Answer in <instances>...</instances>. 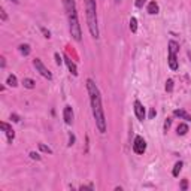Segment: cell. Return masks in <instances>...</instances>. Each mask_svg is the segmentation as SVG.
I'll list each match as a JSON object with an SVG mask.
<instances>
[{
  "mask_svg": "<svg viewBox=\"0 0 191 191\" xmlns=\"http://www.w3.org/2000/svg\"><path fill=\"white\" fill-rule=\"evenodd\" d=\"M54 57H55V63L60 66V64H61V61H63V60H61V57H60V54H55Z\"/></svg>",
  "mask_w": 191,
  "mask_h": 191,
  "instance_id": "4316f807",
  "label": "cell"
},
{
  "mask_svg": "<svg viewBox=\"0 0 191 191\" xmlns=\"http://www.w3.org/2000/svg\"><path fill=\"white\" fill-rule=\"evenodd\" d=\"M87 5V24L93 37H99V27H97V14H96V0H85Z\"/></svg>",
  "mask_w": 191,
  "mask_h": 191,
  "instance_id": "3957f363",
  "label": "cell"
},
{
  "mask_svg": "<svg viewBox=\"0 0 191 191\" xmlns=\"http://www.w3.org/2000/svg\"><path fill=\"white\" fill-rule=\"evenodd\" d=\"M30 157L33 158V160H41V155H39V154H36V152H33V151L30 152Z\"/></svg>",
  "mask_w": 191,
  "mask_h": 191,
  "instance_id": "d4e9b609",
  "label": "cell"
},
{
  "mask_svg": "<svg viewBox=\"0 0 191 191\" xmlns=\"http://www.w3.org/2000/svg\"><path fill=\"white\" fill-rule=\"evenodd\" d=\"M0 14H2V21H6V12L2 9V11H0Z\"/></svg>",
  "mask_w": 191,
  "mask_h": 191,
  "instance_id": "f546056e",
  "label": "cell"
},
{
  "mask_svg": "<svg viewBox=\"0 0 191 191\" xmlns=\"http://www.w3.org/2000/svg\"><path fill=\"white\" fill-rule=\"evenodd\" d=\"M0 60H2V67H5V64H6V61H5V57H2Z\"/></svg>",
  "mask_w": 191,
  "mask_h": 191,
  "instance_id": "1f68e13d",
  "label": "cell"
},
{
  "mask_svg": "<svg viewBox=\"0 0 191 191\" xmlns=\"http://www.w3.org/2000/svg\"><path fill=\"white\" fill-rule=\"evenodd\" d=\"M73 142H75V136L70 133V134H69V146H72V145H73Z\"/></svg>",
  "mask_w": 191,
  "mask_h": 191,
  "instance_id": "603a6c76",
  "label": "cell"
},
{
  "mask_svg": "<svg viewBox=\"0 0 191 191\" xmlns=\"http://www.w3.org/2000/svg\"><path fill=\"white\" fill-rule=\"evenodd\" d=\"M23 85H24L25 88L32 90V88H34V81L30 79V78H24V79H23Z\"/></svg>",
  "mask_w": 191,
  "mask_h": 191,
  "instance_id": "5bb4252c",
  "label": "cell"
},
{
  "mask_svg": "<svg viewBox=\"0 0 191 191\" xmlns=\"http://www.w3.org/2000/svg\"><path fill=\"white\" fill-rule=\"evenodd\" d=\"M170 123H172V119H170V118H167L166 123H164V130H166V132H167V128L170 127Z\"/></svg>",
  "mask_w": 191,
  "mask_h": 191,
  "instance_id": "83f0119b",
  "label": "cell"
},
{
  "mask_svg": "<svg viewBox=\"0 0 191 191\" xmlns=\"http://www.w3.org/2000/svg\"><path fill=\"white\" fill-rule=\"evenodd\" d=\"M173 90V81L172 79H167V82H166V91H172Z\"/></svg>",
  "mask_w": 191,
  "mask_h": 191,
  "instance_id": "44dd1931",
  "label": "cell"
},
{
  "mask_svg": "<svg viewBox=\"0 0 191 191\" xmlns=\"http://www.w3.org/2000/svg\"><path fill=\"white\" fill-rule=\"evenodd\" d=\"M148 14H151V15L158 14V5L155 2H151L150 5H148Z\"/></svg>",
  "mask_w": 191,
  "mask_h": 191,
  "instance_id": "7c38bea8",
  "label": "cell"
},
{
  "mask_svg": "<svg viewBox=\"0 0 191 191\" xmlns=\"http://www.w3.org/2000/svg\"><path fill=\"white\" fill-rule=\"evenodd\" d=\"M11 2H14V3H18V0H11Z\"/></svg>",
  "mask_w": 191,
  "mask_h": 191,
  "instance_id": "d6a6232c",
  "label": "cell"
},
{
  "mask_svg": "<svg viewBox=\"0 0 191 191\" xmlns=\"http://www.w3.org/2000/svg\"><path fill=\"white\" fill-rule=\"evenodd\" d=\"M2 128L5 130V133H6V137H8V142L9 143H12V141H14V137H15V133H14V130H12V127L9 124H6V123H2Z\"/></svg>",
  "mask_w": 191,
  "mask_h": 191,
  "instance_id": "ba28073f",
  "label": "cell"
},
{
  "mask_svg": "<svg viewBox=\"0 0 191 191\" xmlns=\"http://www.w3.org/2000/svg\"><path fill=\"white\" fill-rule=\"evenodd\" d=\"M33 64H34V67H36V70L41 73L43 78H46V79H51L52 78V75H51V72L45 67V64L42 63V60L41 58H34L33 60Z\"/></svg>",
  "mask_w": 191,
  "mask_h": 191,
  "instance_id": "277c9868",
  "label": "cell"
},
{
  "mask_svg": "<svg viewBox=\"0 0 191 191\" xmlns=\"http://www.w3.org/2000/svg\"><path fill=\"white\" fill-rule=\"evenodd\" d=\"M87 90H88L90 100H91V109L94 119H96V125H97L100 133H106V118H105V112H103V108H102L100 91L93 79L87 81Z\"/></svg>",
  "mask_w": 191,
  "mask_h": 191,
  "instance_id": "6da1fadb",
  "label": "cell"
},
{
  "mask_svg": "<svg viewBox=\"0 0 191 191\" xmlns=\"http://www.w3.org/2000/svg\"><path fill=\"white\" fill-rule=\"evenodd\" d=\"M169 66L172 70L178 69V58H176V52H170L169 51Z\"/></svg>",
  "mask_w": 191,
  "mask_h": 191,
  "instance_id": "9c48e42d",
  "label": "cell"
},
{
  "mask_svg": "<svg viewBox=\"0 0 191 191\" xmlns=\"http://www.w3.org/2000/svg\"><path fill=\"white\" fill-rule=\"evenodd\" d=\"M134 114L137 116V119H141V121L145 119V108H143V105H142L139 100L134 102Z\"/></svg>",
  "mask_w": 191,
  "mask_h": 191,
  "instance_id": "8992f818",
  "label": "cell"
},
{
  "mask_svg": "<svg viewBox=\"0 0 191 191\" xmlns=\"http://www.w3.org/2000/svg\"><path fill=\"white\" fill-rule=\"evenodd\" d=\"M130 30H132V33H136V30H137V20L134 17L130 18Z\"/></svg>",
  "mask_w": 191,
  "mask_h": 191,
  "instance_id": "e0dca14e",
  "label": "cell"
},
{
  "mask_svg": "<svg viewBox=\"0 0 191 191\" xmlns=\"http://www.w3.org/2000/svg\"><path fill=\"white\" fill-rule=\"evenodd\" d=\"M63 116H64V123H66L67 125H70L73 123V111H72V106H66V108H64Z\"/></svg>",
  "mask_w": 191,
  "mask_h": 191,
  "instance_id": "52a82bcc",
  "label": "cell"
},
{
  "mask_svg": "<svg viewBox=\"0 0 191 191\" xmlns=\"http://www.w3.org/2000/svg\"><path fill=\"white\" fill-rule=\"evenodd\" d=\"M145 2H146V0H136V6H137V8H143Z\"/></svg>",
  "mask_w": 191,
  "mask_h": 191,
  "instance_id": "cb8c5ba5",
  "label": "cell"
},
{
  "mask_svg": "<svg viewBox=\"0 0 191 191\" xmlns=\"http://www.w3.org/2000/svg\"><path fill=\"white\" fill-rule=\"evenodd\" d=\"M115 2H116V3H118V2H121V0H115Z\"/></svg>",
  "mask_w": 191,
  "mask_h": 191,
  "instance_id": "836d02e7",
  "label": "cell"
},
{
  "mask_svg": "<svg viewBox=\"0 0 191 191\" xmlns=\"http://www.w3.org/2000/svg\"><path fill=\"white\" fill-rule=\"evenodd\" d=\"M178 50H179V46H178V43L175 41H170L169 42V51L170 52H178Z\"/></svg>",
  "mask_w": 191,
  "mask_h": 191,
  "instance_id": "d6986e66",
  "label": "cell"
},
{
  "mask_svg": "<svg viewBox=\"0 0 191 191\" xmlns=\"http://www.w3.org/2000/svg\"><path fill=\"white\" fill-rule=\"evenodd\" d=\"M173 115L178 116V118H181V119H185V121H191V115L190 114H187V112L182 111V109H175Z\"/></svg>",
  "mask_w": 191,
  "mask_h": 191,
  "instance_id": "30bf717a",
  "label": "cell"
},
{
  "mask_svg": "<svg viewBox=\"0 0 191 191\" xmlns=\"http://www.w3.org/2000/svg\"><path fill=\"white\" fill-rule=\"evenodd\" d=\"M187 187H188V182H187V179H184L182 182H181V190H187Z\"/></svg>",
  "mask_w": 191,
  "mask_h": 191,
  "instance_id": "484cf974",
  "label": "cell"
},
{
  "mask_svg": "<svg viewBox=\"0 0 191 191\" xmlns=\"http://www.w3.org/2000/svg\"><path fill=\"white\" fill-rule=\"evenodd\" d=\"M41 32L43 33V36H45L46 39H50V37H51V33L48 32V30H46V28H45V27H41Z\"/></svg>",
  "mask_w": 191,
  "mask_h": 191,
  "instance_id": "7402d4cb",
  "label": "cell"
},
{
  "mask_svg": "<svg viewBox=\"0 0 191 191\" xmlns=\"http://www.w3.org/2000/svg\"><path fill=\"white\" fill-rule=\"evenodd\" d=\"M133 151L136 154H143L146 151V142H145V139L142 136H136L133 143Z\"/></svg>",
  "mask_w": 191,
  "mask_h": 191,
  "instance_id": "5b68a950",
  "label": "cell"
},
{
  "mask_svg": "<svg viewBox=\"0 0 191 191\" xmlns=\"http://www.w3.org/2000/svg\"><path fill=\"white\" fill-rule=\"evenodd\" d=\"M176 132H178V134H179V136L187 134V132H188V125H187V124H179V125H178V128H176Z\"/></svg>",
  "mask_w": 191,
  "mask_h": 191,
  "instance_id": "9a60e30c",
  "label": "cell"
},
{
  "mask_svg": "<svg viewBox=\"0 0 191 191\" xmlns=\"http://www.w3.org/2000/svg\"><path fill=\"white\" fill-rule=\"evenodd\" d=\"M18 50H20V52H21L23 55H28V54H30V46H28V45H20Z\"/></svg>",
  "mask_w": 191,
  "mask_h": 191,
  "instance_id": "ac0fdd59",
  "label": "cell"
},
{
  "mask_svg": "<svg viewBox=\"0 0 191 191\" xmlns=\"http://www.w3.org/2000/svg\"><path fill=\"white\" fill-rule=\"evenodd\" d=\"M182 161H178V163H176V164H175V167H173V172H172V175H173V176H179V172H181V170H182Z\"/></svg>",
  "mask_w": 191,
  "mask_h": 191,
  "instance_id": "2e32d148",
  "label": "cell"
},
{
  "mask_svg": "<svg viewBox=\"0 0 191 191\" xmlns=\"http://www.w3.org/2000/svg\"><path fill=\"white\" fill-rule=\"evenodd\" d=\"M6 84H8L9 87H17V85H18L17 76H15V75H9L8 79H6Z\"/></svg>",
  "mask_w": 191,
  "mask_h": 191,
  "instance_id": "4fadbf2b",
  "label": "cell"
},
{
  "mask_svg": "<svg viewBox=\"0 0 191 191\" xmlns=\"http://www.w3.org/2000/svg\"><path fill=\"white\" fill-rule=\"evenodd\" d=\"M64 8L67 12V18H69V30L70 34L75 41H81L82 34H81V25H79V20H78V14H76V5L75 0H64Z\"/></svg>",
  "mask_w": 191,
  "mask_h": 191,
  "instance_id": "7a4b0ae2",
  "label": "cell"
},
{
  "mask_svg": "<svg viewBox=\"0 0 191 191\" xmlns=\"http://www.w3.org/2000/svg\"><path fill=\"white\" fill-rule=\"evenodd\" d=\"M155 114H157V112H155V109H151V112H150L151 118H154V116H155Z\"/></svg>",
  "mask_w": 191,
  "mask_h": 191,
  "instance_id": "4dcf8cb0",
  "label": "cell"
},
{
  "mask_svg": "<svg viewBox=\"0 0 191 191\" xmlns=\"http://www.w3.org/2000/svg\"><path fill=\"white\" fill-rule=\"evenodd\" d=\"M39 150L43 151V152H48V154H52V150H51L50 146H46V145H43V143H39Z\"/></svg>",
  "mask_w": 191,
  "mask_h": 191,
  "instance_id": "ffe728a7",
  "label": "cell"
},
{
  "mask_svg": "<svg viewBox=\"0 0 191 191\" xmlns=\"http://www.w3.org/2000/svg\"><path fill=\"white\" fill-rule=\"evenodd\" d=\"M11 119H12V121H15V123H18V121H20V116L14 114V115H11Z\"/></svg>",
  "mask_w": 191,
  "mask_h": 191,
  "instance_id": "f1b7e54d",
  "label": "cell"
},
{
  "mask_svg": "<svg viewBox=\"0 0 191 191\" xmlns=\"http://www.w3.org/2000/svg\"><path fill=\"white\" fill-rule=\"evenodd\" d=\"M64 61H66V64H67V67H69V70H70V73H72L73 76L78 75V69H76V64L73 63V61H72V60H70V58L67 57V55L64 57Z\"/></svg>",
  "mask_w": 191,
  "mask_h": 191,
  "instance_id": "8fae6325",
  "label": "cell"
}]
</instances>
